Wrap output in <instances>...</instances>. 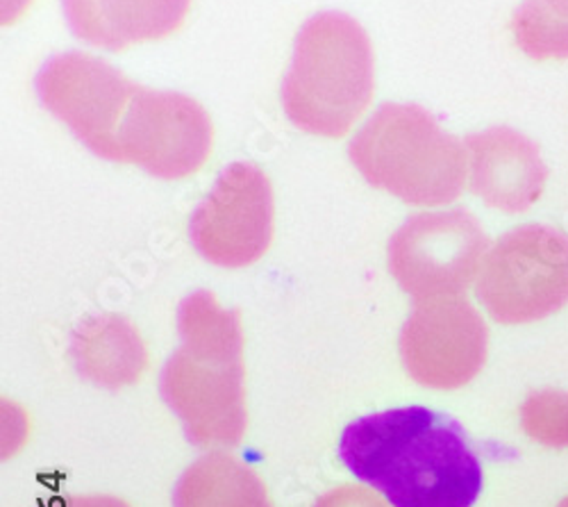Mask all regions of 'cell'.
I'll use <instances>...</instances> for the list:
<instances>
[{
	"instance_id": "277c9868",
	"label": "cell",
	"mask_w": 568,
	"mask_h": 507,
	"mask_svg": "<svg viewBox=\"0 0 568 507\" xmlns=\"http://www.w3.org/2000/svg\"><path fill=\"white\" fill-rule=\"evenodd\" d=\"M348 155L368 184L409 205H446L464 190V146L418 105L377 108Z\"/></svg>"
},
{
	"instance_id": "7a4b0ae2",
	"label": "cell",
	"mask_w": 568,
	"mask_h": 507,
	"mask_svg": "<svg viewBox=\"0 0 568 507\" xmlns=\"http://www.w3.org/2000/svg\"><path fill=\"white\" fill-rule=\"evenodd\" d=\"M178 335L160 376L164 403L194 446L240 444L248 424L242 314L199 290L178 307Z\"/></svg>"
},
{
	"instance_id": "9a60e30c",
	"label": "cell",
	"mask_w": 568,
	"mask_h": 507,
	"mask_svg": "<svg viewBox=\"0 0 568 507\" xmlns=\"http://www.w3.org/2000/svg\"><path fill=\"white\" fill-rule=\"evenodd\" d=\"M518 49L532 60H568V17L555 12L546 0H526L511 17Z\"/></svg>"
},
{
	"instance_id": "e0dca14e",
	"label": "cell",
	"mask_w": 568,
	"mask_h": 507,
	"mask_svg": "<svg viewBox=\"0 0 568 507\" xmlns=\"http://www.w3.org/2000/svg\"><path fill=\"white\" fill-rule=\"evenodd\" d=\"M314 507H387V505L375 494H371L362 487L344 485L339 489L323 494Z\"/></svg>"
},
{
	"instance_id": "ac0fdd59",
	"label": "cell",
	"mask_w": 568,
	"mask_h": 507,
	"mask_svg": "<svg viewBox=\"0 0 568 507\" xmlns=\"http://www.w3.org/2000/svg\"><path fill=\"white\" fill-rule=\"evenodd\" d=\"M51 507H130V505L114 496H71Z\"/></svg>"
},
{
	"instance_id": "9c48e42d",
	"label": "cell",
	"mask_w": 568,
	"mask_h": 507,
	"mask_svg": "<svg viewBox=\"0 0 568 507\" xmlns=\"http://www.w3.org/2000/svg\"><path fill=\"white\" fill-rule=\"evenodd\" d=\"M273 214V190L264 171L251 162H234L189 219V240L203 260L242 268L268 251Z\"/></svg>"
},
{
	"instance_id": "4fadbf2b",
	"label": "cell",
	"mask_w": 568,
	"mask_h": 507,
	"mask_svg": "<svg viewBox=\"0 0 568 507\" xmlns=\"http://www.w3.org/2000/svg\"><path fill=\"white\" fill-rule=\"evenodd\" d=\"M71 355L82 378L108 389L136 383L149 362L139 333L116 314L82 321L71 339Z\"/></svg>"
},
{
	"instance_id": "8fae6325",
	"label": "cell",
	"mask_w": 568,
	"mask_h": 507,
	"mask_svg": "<svg viewBox=\"0 0 568 507\" xmlns=\"http://www.w3.org/2000/svg\"><path fill=\"white\" fill-rule=\"evenodd\" d=\"M470 192L489 207L518 214L530 210L548 180L539 149L511 128H489L466 136Z\"/></svg>"
},
{
	"instance_id": "52a82bcc",
	"label": "cell",
	"mask_w": 568,
	"mask_h": 507,
	"mask_svg": "<svg viewBox=\"0 0 568 507\" xmlns=\"http://www.w3.org/2000/svg\"><path fill=\"white\" fill-rule=\"evenodd\" d=\"M212 142L214 128L203 105L178 91L139 84L119 130L114 162L136 164L162 180H180L207 162Z\"/></svg>"
},
{
	"instance_id": "ffe728a7",
	"label": "cell",
	"mask_w": 568,
	"mask_h": 507,
	"mask_svg": "<svg viewBox=\"0 0 568 507\" xmlns=\"http://www.w3.org/2000/svg\"><path fill=\"white\" fill-rule=\"evenodd\" d=\"M557 507H568V496H566V498H564V500H561Z\"/></svg>"
},
{
	"instance_id": "6da1fadb",
	"label": "cell",
	"mask_w": 568,
	"mask_h": 507,
	"mask_svg": "<svg viewBox=\"0 0 568 507\" xmlns=\"http://www.w3.org/2000/svg\"><path fill=\"white\" fill-rule=\"evenodd\" d=\"M342 463L392 507H473L483 467L462 426L412 405L353 422L339 442Z\"/></svg>"
},
{
	"instance_id": "5b68a950",
	"label": "cell",
	"mask_w": 568,
	"mask_h": 507,
	"mask_svg": "<svg viewBox=\"0 0 568 507\" xmlns=\"http://www.w3.org/2000/svg\"><path fill=\"white\" fill-rule=\"evenodd\" d=\"M478 298L496 324L541 321L568 305V237L550 225H520L487 253Z\"/></svg>"
},
{
	"instance_id": "7c38bea8",
	"label": "cell",
	"mask_w": 568,
	"mask_h": 507,
	"mask_svg": "<svg viewBox=\"0 0 568 507\" xmlns=\"http://www.w3.org/2000/svg\"><path fill=\"white\" fill-rule=\"evenodd\" d=\"M189 8L192 0H62L71 32L105 51L173 34Z\"/></svg>"
},
{
	"instance_id": "ba28073f",
	"label": "cell",
	"mask_w": 568,
	"mask_h": 507,
	"mask_svg": "<svg viewBox=\"0 0 568 507\" xmlns=\"http://www.w3.org/2000/svg\"><path fill=\"white\" fill-rule=\"evenodd\" d=\"M34 87L43 108L67 123L91 153L116 160L119 130L136 82L99 58L73 51L45 62Z\"/></svg>"
},
{
	"instance_id": "d6986e66",
	"label": "cell",
	"mask_w": 568,
	"mask_h": 507,
	"mask_svg": "<svg viewBox=\"0 0 568 507\" xmlns=\"http://www.w3.org/2000/svg\"><path fill=\"white\" fill-rule=\"evenodd\" d=\"M546 3L561 17H568V0H546Z\"/></svg>"
},
{
	"instance_id": "5bb4252c",
	"label": "cell",
	"mask_w": 568,
	"mask_h": 507,
	"mask_svg": "<svg viewBox=\"0 0 568 507\" xmlns=\"http://www.w3.org/2000/svg\"><path fill=\"white\" fill-rule=\"evenodd\" d=\"M173 507H273L257 474L227 453H207L173 487Z\"/></svg>"
},
{
	"instance_id": "2e32d148",
	"label": "cell",
	"mask_w": 568,
	"mask_h": 507,
	"mask_svg": "<svg viewBox=\"0 0 568 507\" xmlns=\"http://www.w3.org/2000/svg\"><path fill=\"white\" fill-rule=\"evenodd\" d=\"M520 426L532 442L548 448H568V392L544 389L520 407Z\"/></svg>"
},
{
	"instance_id": "8992f818",
	"label": "cell",
	"mask_w": 568,
	"mask_h": 507,
	"mask_svg": "<svg viewBox=\"0 0 568 507\" xmlns=\"http://www.w3.org/2000/svg\"><path fill=\"white\" fill-rule=\"evenodd\" d=\"M489 237L466 210L409 216L389 242V271L416 303L450 298L476 278Z\"/></svg>"
},
{
	"instance_id": "3957f363",
	"label": "cell",
	"mask_w": 568,
	"mask_h": 507,
	"mask_svg": "<svg viewBox=\"0 0 568 507\" xmlns=\"http://www.w3.org/2000/svg\"><path fill=\"white\" fill-rule=\"evenodd\" d=\"M373 87V45L366 30L344 12H321L296 34L280 97L296 128L344 136L368 108Z\"/></svg>"
},
{
	"instance_id": "30bf717a",
	"label": "cell",
	"mask_w": 568,
	"mask_h": 507,
	"mask_svg": "<svg viewBox=\"0 0 568 507\" xmlns=\"http://www.w3.org/2000/svg\"><path fill=\"white\" fill-rule=\"evenodd\" d=\"M489 333L466 298H433L414 305L398 348L409 378L430 389H459L487 362Z\"/></svg>"
}]
</instances>
